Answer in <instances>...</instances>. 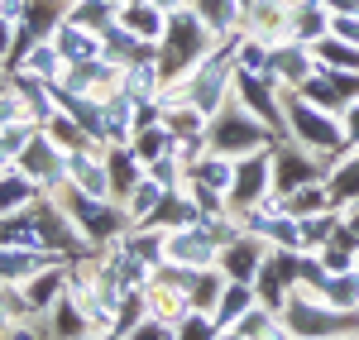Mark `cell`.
<instances>
[{
    "instance_id": "1",
    "label": "cell",
    "mask_w": 359,
    "mask_h": 340,
    "mask_svg": "<svg viewBox=\"0 0 359 340\" xmlns=\"http://www.w3.org/2000/svg\"><path fill=\"white\" fill-rule=\"evenodd\" d=\"M211 43H216V34L201 25V15H196L192 5L168 10V29H163V39H158V72H163V82H182L196 62L206 57Z\"/></svg>"
},
{
    "instance_id": "2",
    "label": "cell",
    "mask_w": 359,
    "mask_h": 340,
    "mask_svg": "<svg viewBox=\"0 0 359 340\" xmlns=\"http://www.w3.org/2000/svg\"><path fill=\"white\" fill-rule=\"evenodd\" d=\"M53 197L67 206V216L77 221V230H82V240L91 250H106L111 240H120L125 230L135 226V216L125 211V201H115V197H86V192L67 187V182L57 187Z\"/></svg>"
},
{
    "instance_id": "3",
    "label": "cell",
    "mask_w": 359,
    "mask_h": 340,
    "mask_svg": "<svg viewBox=\"0 0 359 340\" xmlns=\"http://www.w3.org/2000/svg\"><path fill=\"white\" fill-rule=\"evenodd\" d=\"M273 144H278V135L264 125V120H254L235 96L206 120V149H216V154H225V158H245V154H254V149H273Z\"/></svg>"
},
{
    "instance_id": "4",
    "label": "cell",
    "mask_w": 359,
    "mask_h": 340,
    "mask_svg": "<svg viewBox=\"0 0 359 340\" xmlns=\"http://www.w3.org/2000/svg\"><path fill=\"white\" fill-rule=\"evenodd\" d=\"M283 120H287L292 144H302L311 154H345V125L316 101H306L302 91H283Z\"/></svg>"
},
{
    "instance_id": "5",
    "label": "cell",
    "mask_w": 359,
    "mask_h": 340,
    "mask_svg": "<svg viewBox=\"0 0 359 340\" xmlns=\"http://www.w3.org/2000/svg\"><path fill=\"white\" fill-rule=\"evenodd\" d=\"M120 72H125V67H120L115 57L101 53V57H91V62H67V72H62L53 86L82 96V101H101V106H106L115 91H120Z\"/></svg>"
},
{
    "instance_id": "6",
    "label": "cell",
    "mask_w": 359,
    "mask_h": 340,
    "mask_svg": "<svg viewBox=\"0 0 359 340\" xmlns=\"http://www.w3.org/2000/svg\"><path fill=\"white\" fill-rule=\"evenodd\" d=\"M273 192V149H254L245 158H235V182H230V211L240 216L249 206H259V201Z\"/></svg>"
},
{
    "instance_id": "7",
    "label": "cell",
    "mask_w": 359,
    "mask_h": 340,
    "mask_svg": "<svg viewBox=\"0 0 359 340\" xmlns=\"http://www.w3.org/2000/svg\"><path fill=\"white\" fill-rule=\"evenodd\" d=\"M163 259L168 264H182V268H216L221 240H216L211 221L187 226V230H163Z\"/></svg>"
},
{
    "instance_id": "8",
    "label": "cell",
    "mask_w": 359,
    "mask_h": 340,
    "mask_svg": "<svg viewBox=\"0 0 359 340\" xmlns=\"http://www.w3.org/2000/svg\"><path fill=\"white\" fill-rule=\"evenodd\" d=\"M15 168L29 172L34 182H39V192H57L62 182H67V163H62V149L48 140V130L39 125L34 130V140L25 144V154L15 158Z\"/></svg>"
},
{
    "instance_id": "9",
    "label": "cell",
    "mask_w": 359,
    "mask_h": 340,
    "mask_svg": "<svg viewBox=\"0 0 359 340\" xmlns=\"http://www.w3.org/2000/svg\"><path fill=\"white\" fill-rule=\"evenodd\" d=\"M297 91H302L306 101H316L321 111L345 115L359 101V72H335V67H321V62H316V72H311Z\"/></svg>"
},
{
    "instance_id": "10",
    "label": "cell",
    "mask_w": 359,
    "mask_h": 340,
    "mask_svg": "<svg viewBox=\"0 0 359 340\" xmlns=\"http://www.w3.org/2000/svg\"><path fill=\"white\" fill-rule=\"evenodd\" d=\"M67 187H77L86 197H111V172H106V144H86V149H67Z\"/></svg>"
},
{
    "instance_id": "11",
    "label": "cell",
    "mask_w": 359,
    "mask_h": 340,
    "mask_svg": "<svg viewBox=\"0 0 359 340\" xmlns=\"http://www.w3.org/2000/svg\"><path fill=\"white\" fill-rule=\"evenodd\" d=\"M326 163H316L311 154H302V149H287V144L278 140L273 144V192L278 197H287V192H297V187H306V182H326Z\"/></svg>"
},
{
    "instance_id": "12",
    "label": "cell",
    "mask_w": 359,
    "mask_h": 340,
    "mask_svg": "<svg viewBox=\"0 0 359 340\" xmlns=\"http://www.w3.org/2000/svg\"><path fill=\"white\" fill-rule=\"evenodd\" d=\"M273 245L269 240H259V235H235L230 245H221V259H216V268H221L225 278H235V283H254V273H259V264L269 254Z\"/></svg>"
},
{
    "instance_id": "13",
    "label": "cell",
    "mask_w": 359,
    "mask_h": 340,
    "mask_svg": "<svg viewBox=\"0 0 359 340\" xmlns=\"http://www.w3.org/2000/svg\"><path fill=\"white\" fill-rule=\"evenodd\" d=\"M43 321H48V336H53V340H91V336H96V326H91L86 307L72 297V292H62L53 307L43 312Z\"/></svg>"
},
{
    "instance_id": "14",
    "label": "cell",
    "mask_w": 359,
    "mask_h": 340,
    "mask_svg": "<svg viewBox=\"0 0 359 340\" xmlns=\"http://www.w3.org/2000/svg\"><path fill=\"white\" fill-rule=\"evenodd\" d=\"M48 264H67V254L57 250H15V245H0V283H29L39 268Z\"/></svg>"
},
{
    "instance_id": "15",
    "label": "cell",
    "mask_w": 359,
    "mask_h": 340,
    "mask_svg": "<svg viewBox=\"0 0 359 340\" xmlns=\"http://www.w3.org/2000/svg\"><path fill=\"white\" fill-rule=\"evenodd\" d=\"M106 172H111V197L125 201L130 192H135V182L149 168L139 163V154L130 149V144H106Z\"/></svg>"
},
{
    "instance_id": "16",
    "label": "cell",
    "mask_w": 359,
    "mask_h": 340,
    "mask_svg": "<svg viewBox=\"0 0 359 340\" xmlns=\"http://www.w3.org/2000/svg\"><path fill=\"white\" fill-rule=\"evenodd\" d=\"M53 43H57V53L67 57V62H91V57H101V53H106L101 34H96V29L72 25V20H62V25L53 29Z\"/></svg>"
},
{
    "instance_id": "17",
    "label": "cell",
    "mask_w": 359,
    "mask_h": 340,
    "mask_svg": "<svg viewBox=\"0 0 359 340\" xmlns=\"http://www.w3.org/2000/svg\"><path fill=\"white\" fill-rule=\"evenodd\" d=\"M67 264H72V259H67ZM67 264H48V268H39V273L25 283V297H29V307H34L39 316L67 292Z\"/></svg>"
},
{
    "instance_id": "18",
    "label": "cell",
    "mask_w": 359,
    "mask_h": 340,
    "mask_svg": "<svg viewBox=\"0 0 359 340\" xmlns=\"http://www.w3.org/2000/svg\"><path fill=\"white\" fill-rule=\"evenodd\" d=\"M39 197H43V192H39V182H34L29 172H20V168L0 172V221L15 216V211H29Z\"/></svg>"
},
{
    "instance_id": "19",
    "label": "cell",
    "mask_w": 359,
    "mask_h": 340,
    "mask_svg": "<svg viewBox=\"0 0 359 340\" xmlns=\"http://www.w3.org/2000/svg\"><path fill=\"white\" fill-rule=\"evenodd\" d=\"M158 86H163V72H158V57H139L120 72V91L130 101H158Z\"/></svg>"
},
{
    "instance_id": "20",
    "label": "cell",
    "mask_w": 359,
    "mask_h": 340,
    "mask_svg": "<svg viewBox=\"0 0 359 340\" xmlns=\"http://www.w3.org/2000/svg\"><path fill=\"white\" fill-rule=\"evenodd\" d=\"M115 25H125L130 34H139L144 43H158V39H163V29H168V10H158L154 0H149V5H120Z\"/></svg>"
},
{
    "instance_id": "21",
    "label": "cell",
    "mask_w": 359,
    "mask_h": 340,
    "mask_svg": "<svg viewBox=\"0 0 359 340\" xmlns=\"http://www.w3.org/2000/svg\"><path fill=\"white\" fill-rule=\"evenodd\" d=\"M283 211H287V216H297V221H306V216L345 211V206L331 197V187H326V182H306V187H297V192H287V197H283Z\"/></svg>"
},
{
    "instance_id": "22",
    "label": "cell",
    "mask_w": 359,
    "mask_h": 340,
    "mask_svg": "<svg viewBox=\"0 0 359 340\" xmlns=\"http://www.w3.org/2000/svg\"><path fill=\"white\" fill-rule=\"evenodd\" d=\"M254 302H259L254 283H235V278H225V287H221V297H216V307H211V316H216V326H221V331H230V326H235Z\"/></svg>"
},
{
    "instance_id": "23",
    "label": "cell",
    "mask_w": 359,
    "mask_h": 340,
    "mask_svg": "<svg viewBox=\"0 0 359 340\" xmlns=\"http://www.w3.org/2000/svg\"><path fill=\"white\" fill-rule=\"evenodd\" d=\"M10 82H15V91L25 96L29 115L43 125V120H53L57 115V96H53V82H43V77H29V72H10Z\"/></svg>"
},
{
    "instance_id": "24",
    "label": "cell",
    "mask_w": 359,
    "mask_h": 340,
    "mask_svg": "<svg viewBox=\"0 0 359 340\" xmlns=\"http://www.w3.org/2000/svg\"><path fill=\"white\" fill-rule=\"evenodd\" d=\"M206 120H211V115L201 111V106H192V101L163 106V130L172 140H206Z\"/></svg>"
},
{
    "instance_id": "25",
    "label": "cell",
    "mask_w": 359,
    "mask_h": 340,
    "mask_svg": "<svg viewBox=\"0 0 359 340\" xmlns=\"http://www.w3.org/2000/svg\"><path fill=\"white\" fill-rule=\"evenodd\" d=\"M15 72H29V77H43V82H57V77L67 72V57L57 53V43H53V39H39V43H29L25 62H20Z\"/></svg>"
},
{
    "instance_id": "26",
    "label": "cell",
    "mask_w": 359,
    "mask_h": 340,
    "mask_svg": "<svg viewBox=\"0 0 359 340\" xmlns=\"http://www.w3.org/2000/svg\"><path fill=\"white\" fill-rule=\"evenodd\" d=\"M187 177H192V182H206V187H216V192H230V182H235V158H225V154H216V149H206L192 168H187ZM225 201H230V197H225Z\"/></svg>"
},
{
    "instance_id": "27",
    "label": "cell",
    "mask_w": 359,
    "mask_h": 340,
    "mask_svg": "<svg viewBox=\"0 0 359 340\" xmlns=\"http://www.w3.org/2000/svg\"><path fill=\"white\" fill-rule=\"evenodd\" d=\"M67 20V5H57V0H29V10L20 15V29H25L29 39H53V29Z\"/></svg>"
},
{
    "instance_id": "28",
    "label": "cell",
    "mask_w": 359,
    "mask_h": 340,
    "mask_svg": "<svg viewBox=\"0 0 359 340\" xmlns=\"http://www.w3.org/2000/svg\"><path fill=\"white\" fill-rule=\"evenodd\" d=\"M311 53L321 67H335V72H359V48L355 43H345V39H335V34H321L316 43H311Z\"/></svg>"
},
{
    "instance_id": "29",
    "label": "cell",
    "mask_w": 359,
    "mask_h": 340,
    "mask_svg": "<svg viewBox=\"0 0 359 340\" xmlns=\"http://www.w3.org/2000/svg\"><path fill=\"white\" fill-rule=\"evenodd\" d=\"M130 149L139 154V163L149 168V163H158V158H168V154H172V135L163 130V120H158V125L135 130V135H130Z\"/></svg>"
},
{
    "instance_id": "30",
    "label": "cell",
    "mask_w": 359,
    "mask_h": 340,
    "mask_svg": "<svg viewBox=\"0 0 359 340\" xmlns=\"http://www.w3.org/2000/svg\"><path fill=\"white\" fill-rule=\"evenodd\" d=\"M321 297L331 302L335 312H359V268H345V273H331Z\"/></svg>"
},
{
    "instance_id": "31",
    "label": "cell",
    "mask_w": 359,
    "mask_h": 340,
    "mask_svg": "<svg viewBox=\"0 0 359 340\" xmlns=\"http://www.w3.org/2000/svg\"><path fill=\"white\" fill-rule=\"evenodd\" d=\"M115 15H120V10H115L111 0H72V5H67V20L82 25V29H96V34H106V29L115 25Z\"/></svg>"
},
{
    "instance_id": "32",
    "label": "cell",
    "mask_w": 359,
    "mask_h": 340,
    "mask_svg": "<svg viewBox=\"0 0 359 340\" xmlns=\"http://www.w3.org/2000/svg\"><path fill=\"white\" fill-rule=\"evenodd\" d=\"M192 10L201 15V25L211 29V34L240 29V0H192Z\"/></svg>"
},
{
    "instance_id": "33",
    "label": "cell",
    "mask_w": 359,
    "mask_h": 340,
    "mask_svg": "<svg viewBox=\"0 0 359 340\" xmlns=\"http://www.w3.org/2000/svg\"><path fill=\"white\" fill-rule=\"evenodd\" d=\"M163 197H168V187L158 182V177H154V172H144V177L135 182V192L125 197V211L135 216V226H139V221H144V216H149V211H154V206H158Z\"/></svg>"
},
{
    "instance_id": "34",
    "label": "cell",
    "mask_w": 359,
    "mask_h": 340,
    "mask_svg": "<svg viewBox=\"0 0 359 340\" xmlns=\"http://www.w3.org/2000/svg\"><path fill=\"white\" fill-rule=\"evenodd\" d=\"M221 287H225L221 268H201V273L192 278V287H187V307H192V312H211L216 297H221Z\"/></svg>"
},
{
    "instance_id": "35",
    "label": "cell",
    "mask_w": 359,
    "mask_h": 340,
    "mask_svg": "<svg viewBox=\"0 0 359 340\" xmlns=\"http://www.w3.org/2000/svg\"><path fill=\"white\" fill-rule=\"evenodd\" d=\"M43 130H48V140H53L62 154H67V149H86V144H96V140H91V135L82 130V125H77V120L67 115V111H57L53 120H43Z\"/></svg>"
},
{
    "instance_id": "36",
    "label": "cell",
    "mask_w": 359,
    "mask_h": 340,
    "mask_svg": "<svg viewBox=\"0 0 359 340\" xmlns=\"http://www.w3.org/2000/svg\"><path fill=\"white\" fill-rule=\"evenodd\" d=\"M34 130H39L34 120H20V125H5V130H0V158H10V163H15V158L25 154V144L34 140Z\"/></svg>"
},
{
    "instance_id": "37",
    "label": "cell",
    "mask_w": 359,
    "mask_h": 340,
    "mask_svg": "<svg viewBox=\"0 0 359 340\" xmlns=\"http://www.w3.org/2000/svg\"><path fill=\"white\" fill-rule=\"evenodd\" d=\"M216 336H221V326L211 312H187L177 321V340H216Z\"/></svg>"
},
{
    "instance_id": "38",
    "label": "cell",
    "mask_w": 359,
    "mask_h": 340,
    "mask_svg": "<svg viewBox=\"0 0 359 340\" xmlns=\"http://www.w3.org/2000/svg\"><path fill=\"white\" fill-rule=\"evenodd\" d=\"M20 120H34V115H29L25 96L15 91V82H5L0 86V130H5V125H20ZM34 125H39V120H34Z\"/></svg>"
},
{
    "instance_id": "39",
    "label": "cell",
    "mask_w": 359,
    "mask_h": 340,
    "mask_svg": "<svg viewBox=\"0 0 359 340\" xmlns=\"http://www.w3.org/2000/svg\"><path fill=\"white\" fill-rule=\"evenodd\" d=\"M125 340H177V321H163V316H144Z\"/></svg>"
},
{
    "instance_id": "40",
    "label": "cell",
    "mask_w": 359,
    "mask_h": 340,
    "mask_svg": "<svg viewBox=\"0 0 359 340\" xmlns=\"http://www.w3.org/2000/svg\"><path fill=\"white\" fill-rule=\"evenodd\" d=\"M0 340H53V336H48V321H43V316H29V321L5 326V336H0Z\"/></svg>"
},
{
    "instance_id": "41",
    "label": "cell",
    "mask_w": 359,
    "mask_h": 340,
    "mask_svg": "<svg viewBox=\"0 0 359 340\" xmlns=\"http://www.w3.org/2000/svg\"><path fill=\"white\" fill-rule=\"evenodd\" d=\"M331 34L359 48V10H340V15H331Z\"/></svg>"
},
{
    "instance_id": "42",
    "label": "cell",
    "mask_w": 359,
    "mask_h": 340,
    "mask_svg": "<svg viewBox=\"0 0 359 340\" xmlns=\"http://www.w3.org/2000/svg\"><path fill=\"white\" fill-rule=\"evenodd\" d=\"M340 125H345V149H359V101L340 115Z\"/></svg>"
},
{
    "instance_id": "43",
    "label": "cell",
    "mask_w": 359,
    "mask_h": 340,
    "mask_svg": "<svg viewBox=\"0 0 359 340\" xmlns=\"http://www.w3.org/2000/svg\"><path fill=\"white\" fill-rule=\"evenodd\" d=\"M15 39H20V25L15 20H0V67H5V57L15 48Z\"/></svg>"
},
{
    "instance_id": "44",
    "label": "cell",
    "mask_w": 359,
    "mask_h": 340,
    "mask_svg": "<svg viewBox=\"0 0 359 340\" xmlns=\"http://www.w3.org/2000/svg\"><path fill=\"white\" fill-rule=\"evenodd\" d=\"M25 10H29V0H0V20H15V25H20Z\"/></svg>"
},
{
    "instance_id": "45",
    "label": "cell",
    "mask_w": 359,
    "mask_h": 340,
    "mask_svg": "<svg viewBox=\"0 0 359 340\" xmlns=\"http://www.w3.org/2000/svg\"><path fill=\"white\" fill-rule=\"evenodd\" d=\"M216 340H245V336H240V331H221Z\"/></svg>"
},
{
    "instance_id": "46",
    "label": "cell",
    "mask_w": 359,
    "mask_h": 340,
    "mask_svg": "<svg viewBox=\"0 0 359 340\" xmlns=\"http://www.w3.org/2000/svg\"><path fill=\"white\" fill-rule=\"evenodd\" d=\"M5 82H10V72H5V67H0V86H5Z\"/></svg>"
},
{
    "instance_id": "47",
    "label": "cell",
    "mask_w": 359,
    "mask_h": 340,
    "mask_svg": "<svg viewBox=\"0 0 359 340\" xmlns=\"http://www.w3.org/2000/svg\"><path fill=\"white\" fill-rule=\"evenodd\" d=\"M130 5H149V0H130Z\"/></svg>"
},
{
    "instance_id": "48",
    "label": "cell",
    "mask_w": 359,
    "mask_h": 340,
    "mask_svg": "<svg viewBox=\"0 0 359 340\" xmlns=\"http://www.w3.org/2000/svg\"><path fill=\"white\" fill-rule=\"evenodd\" d=\"M355 268H359V259H355Z\"/></svg>"
}]
</instances>
